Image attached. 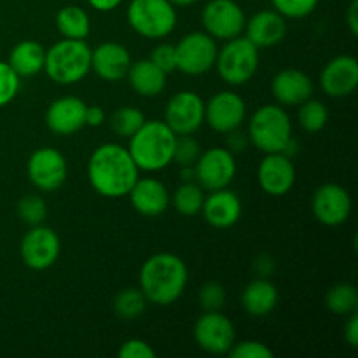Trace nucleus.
<instances>
[{"mask_svg": "<svg viewBox=\"0 0 358 358\" xmlns=\"http://www.w3.org/2000/svg\"><path fill=\"white\" fill-rule=\"evenodd\" d=\"M87 178L94 191L108 199L124 198L140 178V168L126 147L103 143L87 161Z\"/></svg>", "mask_w": 358, "mask_h": 358, "instance_id": "nucleus-1", "label": "nucleus"}, {"mask_svg": "<svg viewBox=\"0 0 358 358\" xmlns=\"http://www.w3.org/2000/svg\"><path fill=\"white\" fill-rule=\"evenodd\" d=\"M187 266L178 255L161 252L147 259L140 268V290L157 306L177 303L187 285Z\"/></svg>", "mask_w": 358, "mask_h": 358, "instance_id": "nucleus-2", "label": "nucleus"}, {"mask_svg": "<svg viewBox=\"0 0 358 358\" xmlns=\"http://www.w3.org/2000/svg\"><path fill=\"white\" fill-rule=\"evenodd\" d=\"M177 135L164 121H145L129 136L128 150L136 166L143 171H159L173 163Z\"/></svg>", "mask_w": 358, "mask_h": 358, "instance_id": "nucleus-3", "label": "nucleus"}, {"mask_svg": "<svg viewBox=\"0 0 358 358\" xmlns=\"http://www.w3.org/2000/svg\"><path fill=\"white\" fill-rule=\"evenodd\" d=\"M44 72L63 86L80 83L91 72V48L84 41L63 38L45 49Z\"/></svg>", "mask_w": 358, "mask_h": 358, "instance_id": "nucleus-4", "label": "nucleus"}, {"mask_svg": "<svg viewBox=\"0 0 358 358\" xmlns=\"http://www.w3.org/2000/svg\"><path fill=\"white\" fill-rule=\"evenodd\" d=\"M248 140L264 154L283 152L292 140V121L280 105L257 108L248 122Z\"/></svg>", "mask_w": 358, "mask_h": 358, "instance_id": "nucleus-5", "label": "nucleus"}, {"mask_svg": "<svg viewBox=\"0 0 358 358\" xmlns=\"http://www.w3.org/2000/svg\"><path fill=\"white\" fill-rule=\"evenodd\" d=\"M126 17L136 34L152 41L168 37L177 27V9L168 0H131Z\"/></svg>", "mask_w": 358, "mask_h": 358, "instance_id": "nucleus-6", "label": "nucleus"}, {"mask_svg": "<svg viewBox=\"0 0 358 358\" xmlns=\"http://www.w3.org/2000/svg\"><path fill=\"white\" fill-rule=\"evenodd\" d=\"M217 72L224 83L231 86H241L255 76L259 66V48L247 37L226 41L224 48L217 52Z\"/></svg>", "mask_w": 358, "mask_h": 358, "instance_id": "nucleus-7", "label": "nucleus"}, {"mask_svg": "<svg viewBox=\"0 0 358 358\" xmlns=\"http://www.w3.org/2000/svg\"><path fill=\"white\" fill-rule=\"evenodd\" d=\"M217 41L206 31H192L184 35L175 45L177 70L185 76H203L215 66Z\"/></svg>", "mask_w": 358, "mask_h": 358, "instance_id": "nucleus-8", "label": "nucleus"}, {"mask_svg": "<svg viewBox=\"0 0 358 358\" xmlns=\"http://www.w3.org/2000/svg\"><path fill=\"white\" fill-rule=\"evenodd\" d=\"M236 177V161L229 149L212 147L199 154L194 163V180L205 191H219L229 187Z\"/></svg>", "mask_w": 358, "mask_h": 358, "instance_id": "nucleus-9", "label": "nucleus"}, {"mask_svg": "<svg viewBox=\"0 0 358 358\" xmlns=\"http://www.w3.org/2000/svg\"><path fill=\"white\" fill-rule=\"evenodd\" d=\"M205 31L215 41H231L245 30L243 9L234 0H210L201 13Z\"/></svg>", "mask_w": 358, "mask_h": 358, "instance_id": "nucleus-10", "label": "nucleus"}, {"mask_svg": "<svg viewBox=\"0 0 358 358\" xmlns=\"http://www.w3.org/2000/svg\"><path fill=\"white\" fill-rule=\"evenodd\" d=\"M164 122L177 136L192 135L205 122V101L194 91H180L166 103Z\"/></svg>", "mask_w": 358, "mask_h": 358, "instance_id": "nucleus-11", "label": "nucleus"}, {"mask_svg": "<svg viewBox=\"0 0 358 358\" xmlns=\"http://www.w3.org/2000/svg\"><path fill=\"white\" fill-rule=\"evenodd\" d=\"M27 171L30 182L38 191L52 192L65 184L69 164L59 150L52 147H41L28 159Z\"/></svg>", "mask_w": 358, "mask_h": 358, "instance_id": "nucleus-12", "label": "nucleus"}, {"mask_svg": "<svg viewBox=\"0 0 358 358\" xmlns=\"http://www.w3.org/2000/svg\"><path fill=\"white\" fill-rule=\"evenodd\" d=\"M194 339L199 348L212 355H226L233 348L234 325L220 311H205L194 324Z\"/></svg>", "mask_w": 358, "mask_h": 358, "instance_id": "nucleus-13", "label": "nucleus"}, {"mask_svg": "<svg viewBox=\"0 0 358 358\" xmlns=\"http://www.w3.org/2000/svg\"><path fill=\"white\" fill-rule=\"evenodd\" d=\"M20 254L24 264L34 271H44L51 268L59 255L58 234L51 227L42 224L31 226V229L21 240Z\"/></svg>", "mask_w": 358, "mask_h": 358, "instance_id": "nucleus-14", "label": "nucleus"}, {"mask_svg": "<svg viewBox=\"0 0 358 358\" xmlns=\"http://www.w3.org/2000/svg\"><path fill=\"white\" fill-rule=\"evenodd\" d=\"M311 210L320 224L338 227L345 224L352 213V198L343 185L324 184L315 191Z\"/></svg>", "mask_w": 358, "mask_h": 358, "instance_id": "nucleus-15", "label": "nucleus"}, {"mask_svg": "<svg viewBox=\"0 0 358 358\" xmlns=\"http://www.w3.org/2000/svg\"><path fill=\"white\" fill-rule=\"evenodd\" d=\"M247 115V105L240 94L233 91H220L205 103V121L217 133L234 131L240 128Z\"/></svg>", "mask_w": 358, "mask_h": 358, "instance_id": "nucleus-16", "label": "nucleus"}, {"mask_svg": "<svg viewBox=\"0 0 358 358\" xmlns=\"http://www.w3.org/2000/svg\"><path fill=\"white\" fill-rule=\"evenodd\" d=\"M259 185L269 196H285L296 184V168L285 152L266 154L257 170Z\"/></svg>", "mask_w": 358, "mask_h": 358, "instance_id": "nucleus-17", "label": "nucleus"}, {"mask_svg": "<svg viewBox=\"0 0 358 358\" xmlns=\"http://www.w3.org/2000/svg\"><path fill=\"white\" fill-rule=\"evenodd\" d=\"M320 86L332 98L350 96L358 86V62L353 56H336L320 73Z\"/></svg>", "mask_w": 358, "mask_h": 358, "instance_id": "nucleus-18", "label": "nucleus"}, {"mask_svg": "<svg viewBox=\"0 0 358 358\" xmlns=\"http://www.w3.org/2000/svg\"><path fill=\"white\" fill-rule=\"evenodd\" d=\"M86 103L77 96H63L52 101L45 110V124L62 136L73 135L86 126Z\"/></svg>", "mask_w": 358, "mask_h": 358, "instance_id": "nucleus-19", "label": "nucleus"}, {"mask_svg": "<svg viewBox=\"0 0 358 358\" xmlns=\"http://www.w3.org/2000/svg\"><path fill=\"white\" fill-rule=\"evenodd\" d=\"M129 65V51L117 42H103L91 51V70H94V73L107 83L126 79Z\"/></svg>", "mask_w": 358, "mask_h": 358, "instance_id": "nucleus-20", "label": "nucleus"}, {"mask_svg": "<svg viewBox=\"0 0 358 358\" xmlns=\"http://www.w3.org/2000/svg\"><path fill=\"white\" fill-rule=\"evenodd\" d=\"M271 93L280 105L299 107L313 94V80L297 69H283L273 77Z\"/></svg>", "mask_w": 358, "mask_h": 358, "instance_id": "nucleus-21", "label": "nucleus"}, {"mask_svg": "<svg viewBox=\"0 0 358 358\" xmlns=\"http://www.w3.org/2000/svg\"><path fill=\"white\" fill-rule=\"evenodd\" d=\"M201 212L210 226L215 227V229H227L240 220L241 201L227 187L219 189V191H210V194L205 196Z\"/></svg>", "mask_w": 358, "mask_h": 358, "instance_id": "nucleus-22", "label": "nucleus"}, {"mask_svg": "<svg viewBox=\"0 0 358 358\" xmlns=\"http://www.w3.org/2000/svg\"><path fill=\"white\" fill-rule=\"evenodd\" d=\"M128 196L140 215L157 217L170 206V192L157 178H138Z\"/></svg>", "mask_w": 358, "mask_h": 358, "instance_id": "nucleus-23", "label": "nucleus"}, {"mask_svg": "<svg viewBox=\"0 0 358 358\" xmlns=\"http://www.w3.org/2000/svg\"><path fill=\"white\" fill-rule=\"evenodd\" d=\"M247 38L254 45L271 48L280 44L287 35V21L278 10H261L245 23Z\"/></svg>", "mask_w": 358, "mask_h": 358, "instance_id": "nucleus-24", "label": "nucleus"}, {"mask_svg": "<svg viewBox=\"0 0 358 358\" xmlns=\"http://www.w3.org/2000/svg\"><path fill=\"white\" fill-rule=\"evenodd\" d=\"M166 72H163L159 66H156L147 58L135 63L131 62L126 79L136 94L143 98H154L159 96L166 87Z\"/></svg>", "mask_w": 358, "mask_h": 358, "instance_id": "nucleus-25", "label": "nucleus"}, {"mask_svg": "<svg viewBox=\"0 0 358 358\" xmlns=\"http://www.w3.org/2000/svg\"><path fill=\"white\" fill-rule=\"evenodd\" d=\"M278 304V289L268 278H257L245 287L241 306L252 317H266Z\"/></svg>", "mask_w": 358, "mask_h": 358, "instance_id": "nucleus-26", "label": "nucleus"}, {"mask_svg": "<svg viewBox=\"0 0 358 358\" xmlns=\"http://www.w3.org/2000/svg\"><path fill=\"white\" fill-rule=\"evenodd\" d=\"M45 49L35 41H21L9 55V65L20 77L37 76L44 70Z\"/></svg>", "mask_w": 358, "mask_h": 358, "instance_id": "nucleus-27", "label": "nucleus"}, {"mask_svg": "<svg viewBox=\"0 0 358 358\" xmlns=\"http://www.w3.org/2000/svg\"><path fill=\"white\" fill-rule=\"evenodd\" d=\"M56 27L63 38L84 41L91 31V21L86 10L80 9L79 6H66L56 14Z\"/></svg>", "mask_w": 358, "mask_h": 358, "instance_id": "nucleus-28", "label": "nucleus"}, {"mask_svg": "<svg viewBox=\"0 0 358 358\" xmlns=\"http://www.w3.org/2000/svg\"><path fill=\"white\" fill-rule=\"evenodd\" d=\"M203 201H205V189L194 180L184 182L175 191L173 198H170V203L175 206V210L185 217H192L201 212Z\"/></svg>", "mask_w": 358, "mask_h": 358, "instance_id": "nucleus-29", "label": "nucleus"}, {"mask_svg": "<svg viewBox=\"0 0 358 358\" xmlns=\"http://www.w3.org/2000/svg\"><path fill=\"white\" fill-rule=\"evenodd\" d=\"M325 306L334 315H352L358 308V290L352 283H338L325 296Z\"/></svg>", "mask_w": 358, "mask_h": 358, "instance_id": "nucleus-30", "label": "nucleus"}, {"mask_svg": "<svg viewBox=\"0 0 358 358\" xmlns=\"http://www.w3.org/2000/svg\"><path fill=\"white\" fill-rule=\"evenodd\" d=\"M147 297L140 289H124L115 296L114 311L122 320H135L142 317L147 308Z\"/></svg>", "mask_w": 358, "mask_h": 358, "instance_id": "nucleus-31", "label": "nucleus"}, {"mask_svg": "<svg viewBox=\"0 0 358 358\" xmlns=\"http://www.w3.org/2000/svg\"><path fill=\"white\" fill-rule=\"evenodd\" d=\"M297 119H299L301 128L306 129L308 133H318L327 126L329 108L325 107L324 101L308 98L304 103L299 105Z\"/></svg>", "mask_w": 358, "mask_h": 358, "instance_id": "nucleus-32", "label": "nucleus"}, {"mask_svg": "<svg viewBox=\"0 0 358 358\" xmlns=\"http://www.w3.org/2000/svg\"><path fill=\"white\" fill-rule=\"evenodd\" d=\"M147 119L143 117L142 112L135 107H121L114 112L110 119L112 129L117 133L119 136H124V138H129L131 135H135L142 124Z\"/></svg>", "mask_w": 358, "mask_h": 358, "instance_id": "nucleus-33", "label": "nucleus"}, {"mask_svg": "<svg viewBox=\"0 0 358 358\" xmlns=\"http://www.w3.org/2000/svg\"><path fill=\"white\" fill-rule=\"evenodd\" d=\"M17 215L28 226H38L45 220L48 217V206L45 201L37 194L24 196L23 199H20L17 203Z\"/></svg>", "mask_w": 358, "mask_h": 358, "instance_id": "nucleus-34", "label": "nucleus"}, {"mask_svg": "<svg viewBox=\"0 0 358 358\" xmlns=\"http://www.w3.org/2000/svg\"><path fill=\"white\" fill-rule=\"evenodd\" d=\"M275 10H278L283 17L289 20H301L306 17L317 9L320 0H271Z\"/></svg>", "mask_w": 358, "mask_h": 358, "instance_id": "nucleus-35", "label": "nucleus"}, {"mask_svg": "<svg viewBox=\"0 0 358 358\" xmlns=\"http://www.w3.org/2000/svg\"><path fill=\"white\" fill-rule=\"evenodd\" d=\"M21 77L10 69L7 62H0V107H6L16 98Z\"/></svg>", "mask_w": 358, "mask_h": 358, "instance_id": "nucleus-36", "label": "nucleus"}, {"mask_svg": "<svg viewBox=\"0 0 358 358\" xmlns=\"http://www.w3.org/2000/svg\"><path fill=\"white\" fill-rule=\"evenodd\" d=\"M199 154V143L192 138L191 135H180L177 136V143H175V152H173V163L178 166H194L198 161Z\"/></svg>", "mask_w": 358, "mask_h": 358, "instance_id": "nucleus-37", "label": "nucleus"}, {"mask_svg": "<svg viewBox=\"0 0 358 358\" xmlns=\"http://www.w3.org/2000/svg\"><path fill=\"white\" fill-rule=\"evenodd\" d=\"M199 304L205 311H220L226 304V290L215 282L205 283L199 290Z\"/></svg>", "mask_w": 358, "mask_h": 358, "instance_id": "nucleus-38", "label": "nucleus"}, {"mask_svg": "<svg viewBox=\"0 0 358 358\" xmlns=\"http://www.w3.org/2000/svg\"><path fill=\"white\" fill-rule=\"evenodd\" d=\"M229 355L233 358H271L273 352L261 341H254V339H248V341L234 343L233 348L229 350Z\"/></svg>", "mask_w": 358, "mask_h": 358, "instance_id": "nucleus-39", "label": "nucleus"}, {"mask_svg": "<svg viewBox=\"0 0 358 358\" xmlns=\"http://www.w3.org/2000/svg\"><path fill=\"white\" fill-rule=\"evenodd\" d=\"M150 62L156 66H159L163 72L170 73L173 70H177V58H175V45L163 42V44H157L156 48L150 52Z\"/></svg>", "mask_w": 358, "mask_h": 358, "instance_id": "nucleus-40", "label": "nucleus"}, {"mask_svg": "<svg viewBox=\"0 0 358 358\" xmlns=\"http://www.w3.org/2000/svg\"><path fill=\"white\" fill-rule=\"evenodd\" d=\"M119 357L122 358H156L152 346L143 339H128L119 350Z\"/></svg>", "mask_w": 358, "mask_h": 358, "instance_id": "nucleus-41", "label": "nucleus"}, {"mask_svg": "<svg viewBox=\"0 0 358 358\" xmlns=\"http://www.w3.org/2000/svg\"><path fill=\"white\" fill-rule=\"evenodd\" d=\"M84 121H86V126H93V128H98L105 122V110L98 105H86V114H84Z\"/></svg>", "mask_w": 358, "mask_h": 358, "instance_id": "nucleus-42", "label": "nucleus"}, {"mask_svg": "<svg viewBox=\"0 0 358 358\" xmlns=\"http://www.w3.org/2000/svg\"><path fill=\"white\" fill-rule=\"evenodd\" d=\"M345 339L352 348H357L358 346V315L355 313L350 315V320L346 322L345 327Z\"/></svg>", "mask_w": 358, "mask_h": 358, "instance_id": "nucleus-43", "label": "nucleus"}, {"mask_svg": "<svg viewBox=\"0 0 358 358\" xmlns=\"http://www.w3.org/2000/svg\"><path fill=\"white\" fill-rule=\"evenodd\" d=\"M254 268H255V273H257L261 278H266V276L271 275L273 269H275V259L269 257V255H266V254H262L261 257L255 259Z\"/></svg>", "mask_w": 358, "mask_h": 358, "instance_id": "nucleus-44", "label": "nucleus"}, {"mask_svg": "<svg viewBox=\"0 0 358 358\" xmlns=\"http://www.w3.org/2000/svg\"><path fill=\"white\" fill-rule=\"evenodd\" d=\"M245 147H247V136H245L243 133H240V128L227 133V149H229L231 152H241Z\"/></svg>", "mask_w": 358, "mask_h": 358, "instance_id": "nucleus-45", "label": "nucleus"}, {"mask_svg": "<svg viewBox=\"0 0 358 358\" xmlns=\"http://www.w3.org/2000/svg\"><path fill=\"white\" fill-rule=\"evenodd\" d=\"M121 2L122 0H87V3L98 13H108V10L117 9Z\"/></svg>", "mask_w": 358, "mask_h": 358, "instance_id": "nucleus-46", "label": "nucleus"}, {"mask_svg": "<svg viewBox=\"0 0 358 358\" xmlns=\"http://www.w3.org/2000/svg\"><path fill=\"white\" fill-rule=\"evenodd\" d=\"M346 21H348V27L352 35L358 34V0H352L348 7V13H346Z\"/></svg>", "mask_w": 358, "mask_h": 358, "instance_id": "nucleus-47", "label": "nucleus"}, {"mask_svg": "<svg viewBox=\"0 0 358 358\" xmlns=\"http://www.w3.org/2000/svg\"><path fill=\"white\" fill-rule=\"evenodd\" d=\"M168 2H170L173 7H187V6H192V3H196L198 0H168Z\"/></svg>", "mask_w": 358, "mask_h": 358, "instance_id": "nucleus-48", "label": "nucleus"}]
</instances>
